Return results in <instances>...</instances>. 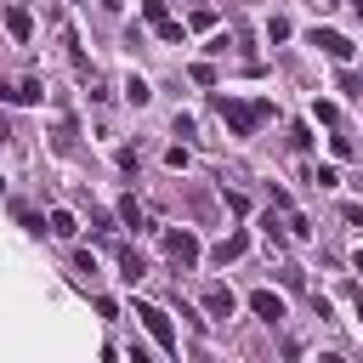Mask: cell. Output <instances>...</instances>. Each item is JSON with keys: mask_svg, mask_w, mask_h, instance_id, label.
Listing matches in <instances>:
<instances>
[{"mask_svg": "<svg viewBox=\"0 0 363 363\" xmlns=\"http://www.w3.org/2000/svg\"><path fill=\"white\" fill-rule=\"evenodd\" d=\"M210 108L221 113V125L233 130V136H255L267 119H272V102L267 96H255V102H244V96H227V91H210Z\"/></svg>", "mask_w": 363, "mask_h": 363, "instance_id": "6da1fadb", "label": "cell"}, {"mask_svg": "<svg viewBox=\"0 0 363 363\" xmlns=\"http://www.w3.org/2000/svg\"><path fill=\"white\" fill-rule=\"evenodd\" d=\"M136 318H142V329L153 335V346H159L164 357L182 352V340H176V329H170V312H159V306H136Z\"/></svg>", "mask_w": 363, "mask_h": 363, "instance_id": "7a4b0ae2", "label": "cell"}, {"mask_svg": "<svg viewBox=\"0 0 363 363\" xmlns=\"http://www.w3.org/2000/svg\"><path fill=\"white\" fill-rule=\"evenodd\" d=\"M142 17L153 23V34H159L164 45H182V40H187V34H182V23L164 11V0H142Z\"/></svg>", "mask_w": 363, "mask_h": 363, "instance_id": "3957f363", "label": "cell"}, {"mask_svg": "<svg viewBox=\"0 0 363 363\" xmlns=\"http://www.w3.org/2000/svg\"><path fill=\"white\" fill-rule=\"evenodd\" d=\"M164 255H170L176 267H193L204 250H199V238H193L187 227H164Z\"/></svg>", "mask_w": 363, "mask_h": 363, "instance_id": "277c9868", "label": "cell"}, {"mask_svg": "<svg viewBox=\"0 0 363 363\" xmlns=\"http://www.w3.org/2000/svg\"><path fill=\"white\" fill-rule=\"evenodd\" d=\"M312 45H318L323 57H335V62H352V40H346L340 28H312Z\"/></svg>", "mask_w": 363, "mask_h": 363, "instance_id": "5b68a950", "label": "cell"}, {"mask_svg": "<svg viewBox=\"0 0 363 363\" xmlns=\"http://www.w3.org/2000/svg\"><path fill=\"white\" fill-rule=\"evenodd\" d=\"M0 102H45V85L40 79H6L0 85Z\"/></svg>", "mask_w": 363, "mask_h": 363, "instance_id": "8992f818", "label": "cell"}, {"mask_svg": "<svg viewBox=\"0 0 363 363\" xmlns=\"http://www.w3.org/2000/svg\"><path fill=\"white\" fill-rule=\"evenodd\" d=\"M233 306H238V295H233L227 284H210V289H204V312H210V318H233Z\"/></svg>", "mask_w": 363, "mask_h": 363, "instance_id": "52a82bcc", "label": "cell"}, {"mask_svg": "<svg viewBox=\"0 0 363 363\" xmlns=\"http://www.w3.org/2000/svg\"><path fill=\"white\" fill-rule=\"evenodd\" d=\"M250 312H255V318H267V323H278V318H284V295L255 289V295H250Z\"/></svg>", "mask_w": 363, "mask_h": 363, "instance_id": "ba28073f", "label": "cell"}, {"mask_svg": "<svg viewBox=\"0 0 363 363\" xmlns=\"http://www.w3.org/2000/svg\"><path fill=\"white\" fill-rule=\"evenodd\" d=\"M244 250H250V233H227V238H221V244H216V250H210V255H216V261H221V267H227V261H238V255H244Z\"/></svg>", "mask_w": 363, "mask_h": 363, "instance_id": "9c48e42d", "label": "cell"}, {"mask_svg": "<svg viewBox=\"0 0 363 363\" xmlns=\"http://www.w3.org/2000/svg\"><path fill=\"white\" fill-rule=\"evenodd\" d=\"M119 278H125V284H136V278H147V261H142V255H136L130 244H119Z\"/></svg>", "mask_w": 363, "mask_h": 363, "instance_id": "30bf717a", "label": "cell"}, {"mask_svg": "<svg viewBox=\"0 0 363 363\" xmlns=\"http://www.w3.org/2000/svg\"><path fill=\"white\" fill-rule=\"evenodd\" d=\"M125 102H130V108H147V102H153V85H147L142 74H125Z\"/></svg>", "mask_w": 363, "mask_h": 363, "instance_id": "8fae6325", "label": "cell"}, {"mask_svg": "<svg viewBox=\"0 0 363 363\" xmlns=\"http://www.w3.org/2000/svg\"><path fill=\"white\" fill-rule=\"evenodd\" d=\"M6 34H11V40H28V34H34V23H28V11H23V6H11V11H6Z\"/></svg>", "mask_w": 363, "mask_h": 363, "instance_id": "7c38bea8", "label": "cell"}, {"mask_svg": "<svg viewBox=\"0 0 363 363\" xmlns=\"http://www.w3.org/2000/svg\"><path fill=\"white\" fill-rule=\"evenodd\" d=\"M45 221H51V238H74V233H79V221H74V210H51Z\"/></svg>", "mask_w": 363, "mask_h": 363, "instance_id": "4fadbf2b", "label": "cell"}, {"mask_svg": "<svg viewBox=\"0 0 363 363\" xmlns=\"http://www.w3.org/2000/svg\"><path fill=\"white\" fill-rule=\"evenodd\" d=\"M119 221H125V227H142V221H147V210H142V204L125 193V199H119Z\"/></svg>", "mask_w": 363, "mask_h": 363, "instance_id": "5bb4252c", "label": "cell"}, {"mask_svg": "<svg viewBox=\"0 0 363 363\" xmlns=\"http://www.w3.org/2000/svg\"><path fill=\"white\" fill-rule=\"evenodd\" d=\"M17 221H23V233H34V238H45V233H51V221H45V216H34V210H17Z\"/></svg>", "mask_w": 363, "mask_h": 363, "instance_id": "9a60e30c", "label": "cell"}, {"mask_svg": "<svg viewBox=\"0 0 363 363\" xmlns=\"http://www.w3.org/2000/svg\"><path fill=\"white\" fill-rule=\"evenodd\" d=\"M312 119H318V125H335L340 108H335V102H312Z\"/></svg>", "mask_w": 363, "mask_h": 363, "instance_id": "2e32d148", "label": "cell"}, {"mask_svg": "<svg viewBox=\"0 0 363 363\" xmlns=\"http://www.w3.org/2000/svg\"><path fill=\"white\" fill-rule=\"evenodd\" d=\"M312 182H318V187H340V170H335V164H318Z\"/></svg>", "mask_w": 363, "mask_h": 363, "instance_id": "e0dca14e", "label": "cell"}, {"mask_svg": "<svg viewBox=\"0 0 363 363\" xmlns=\"http://www.w3.org/2000/svg\"><path fill=\"white\" fill-rule=\"evenodd\" d=\"M267 40H289V17H272L267 23Z\"/></svg>", "mask_w": 363, "mask_h": 363, "instance_id": "ac0fdd59", "label": "cell"}, {"mask_svg": "<svg viewBox=\"0 0 363 363\" xmlns=\"http://www.w3.org/2000/svg\"><path fill=\"white\" fill-rule=\"evenodd\" d=\"M164 164L170 170H187V147H164Z\"/></svg>", "mask_w": 363, "mask_h": 363, "instance_id": "d6986e66", "label": "cell"}, {"mask_svg": "<svg viewBox=\"0 0 363 363\" xmlns=\"http://www.w3.org/2000/svg\"><path fill=\"white\" fill-rule=\"evenodd\" d=\"M352 267H357V272H363V244H357V255H352Z\"/></svg>", "mask_w": 363, "mask_h": 363, "instance_id": "ffe728a7", "label": "cell"}, {"mask_svg": "<svg viewBox=\"0 0 363 363\" xmlns=\"http://www.w3.org/2000/svg\"><path fill=\"white\" fill-rule=\"evenodd\" d=\"M6 136H11V125H6V119H0V142H6Z\"/></svg>", "mask_w": 363, "mask_h": 363, "instance_id": "44dd1931", "label": "cell"}, {"mask_svg": "<svg viewBox=\"0 0 363 363\" xmlns=\"http://www.w3.org/2000/svg\"><path fill=\"white\" fill-rule=\"evenodd\" d=\"M352 11H357V23H363V0H352Z\"/></svg>", "mask_w": 363, "mask_h": 363, "instance_id": "7402d4cb", "label": "cell"}, {"mask_svg": "<svg viewBox=\"0 0 363 363\" xmlns=\"http://www.w3.org/2000/svg\"><path fill=\"white\" fill-rule=\"evenodd\" d=\"M102 6H108V11H119V6H125V0H102Z\"/></svg>", "mask_w": 363, "mask_h": 363, "instance_id": "603a6c76", "label": "cell"}, {"mask_svg": "<svg viewBox=\"0 0 363 363\" xmlns=\"http://www.w3.org/2000/svg\"><path fill=\"white\" fill-rule=\"evenodd\" d=\"M318 6H340V0H318Z\"/></svg>", "mask_w": 363, "mask_h": 363, "instance_id": "cb8c5ba5", "label": "cell"}, {"mask_svg": "<svg viewBox=\"0 0 363 363\" xmlns=\"http://www.w3.org/2000/svg\"><path fill=\"white\" fill-rule=\"evenodd\" d=\"M357 318H363V301H357Z\"/></svg>", "mask_w": 363, "mask_h": 363, "instance_id": "d4e9b609", "label": "cell"}]
</instances>
